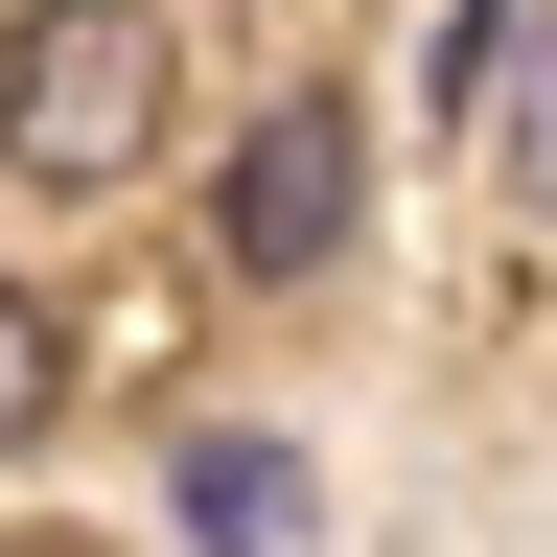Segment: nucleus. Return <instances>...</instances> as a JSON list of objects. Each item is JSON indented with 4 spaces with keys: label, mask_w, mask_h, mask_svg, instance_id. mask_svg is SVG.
<instances>
[{
    "label": "nucleus",
    "mask_w": 557,
    "mask_h": 557,
    "mask_svg": "<svg viewBox=\"0 0 557 557\" xmlns=\"http://www.w3.org/2000/svg\"><path fill=\"white\" fill-rule=\"evenodd\" d=\"M163 116H186V70H163V0H47L24 47H0V163H24L47 209H94L163 163Z\"/></svg>",
    "instance_id": "1"
},
{
    "label": "nucleus",
    "mask_w": 557,
    "mask_h": 557,
    "mask_svg": "<svg viewBox=\"0 0 557 557\" xmlns=\"http://www.w3.org/2000/svg\"><path fill=\"white\" fill-rule=\"evenodd\" d=\"M348 186H372V163H348V116H325V94H278V116L233 139V209H209V256H233V278L348 256Z\"/></svg>",
    "instance_id": "2"
},
{
    "label": "nucleus",
    "mask_w": 557,
    "mask_h": 557,
    "mask_svg": "<svg viewBox=\"0 0 557 557\" xmlns=\"http://www.w3.org/2000/svg\"><path fill=\"white\" fill-rule=\"evenodd\" d=\"M47 395H70V325L24 302V278H0V442H47Z\"/></svg>",
    "instance_id": "3"
},
{
    "label": "nucleus",
    "mask_w": 557,
    "mask_h": 557,
    "mask_svg": "<svg viewBox=\"0 0 557 557\" xmlns=\"http://www.w3.org/2000/svg\"><path fill=\"white\" fill-rule=\"evenodd\" d=\"M209 534H233V557H278V534H302V487H278L256 442H209Z\"/></svg>",
    "instance_id": "4"
},
{
    "label": "nucleus",
    "mask_w": 557,
    "mask_h": 557,
    "mask_svg": "<svg viewBox=\"0 0 557 557\" xmlns=\"http://www.w3.org/2000/svg\"><path fill=\"white\" fill-rule=\"evenodd\" d=\"M511 163H534V209H557V47L511 70Z\"/></svg>",
    "instance_id": "5"
}]
</instances>
